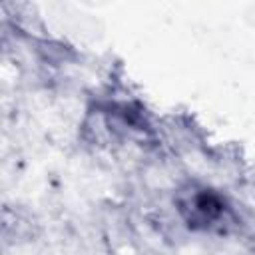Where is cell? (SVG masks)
I'll return each mask as SVG.
<instances>
[{"label": "cell", "instance_id": "obj_1", "mask_svg": "<svg viewBox=\"0 0 255 255\" xmlns=\"http://www.w3.org/2000/svg\"><path fill=\"white\" fill-rule=\"evenodd\" d=\"M177 209L191 229H213L227 215L223 199L205 187H189L177 197Z\"/></svg>", "mask_w": 255, "mask_h": 255}]
</instances>
